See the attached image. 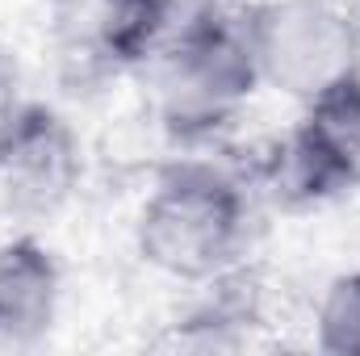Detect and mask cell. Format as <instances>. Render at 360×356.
<instances>
[{
    "label": "cell",
    "instance_id": "cell-7",
    "mask_svg": "<svg viewBox=\"0 0 360 356\" xmlns=\"http://www.w3.org/2000/svg\"><path fill=\"white\" fill-rule=\"evenodd\" d=\"M184 21L180 0H96V51L117 68L155 63Z\"/></svg>",
    "mask_w": 360,
    "mask_h": 356
},
{
    "label": "cell",
    "instance_id": "cell-2",
    "mask_svg": "<svg viewBox=\"0 0 360 356\" xmlns=\"http://www.w3.org/2000/svg\"><path fill=\"white\" fill-rule=\"evenodd\" d=\"M155 109L172 139L197 143L231 126L256 96L260 68L248 38V8L201 4L184 13L155 55Z\"/></svg>",
    "mask_w": 360,
    "mask_h": 356
},
{
    "label": "cell",
    "instance_id": "cell-3",
    "mask_svg": "<svg viewBox=\"0 0 360 356\" xmlns=\"http://www.w3.org/2000/svg\"><path fill=\"white\" fill-rule=\"evenodd\" d=\"M260 84L297 105L360 76V21L340 0H260L248 8Z\"/></svg>",
    "mask_w": 360,
    "mask_h": 356
},
{
    "label": "cell",
    "instance_id": "cell-4",
    "mask_svg": "<svg viewBox=\"0 0 360 356\" xmlns=\"http://www.w3.org/2000/svg\"><path fill=\"white\" fill-rule=\"evenodd\" d=\"M272 193L285 205H323L360 193V76L302 105L297 126L276 147Z\"/></svg>",
    "mask_w": 360,
    "mask_h": 356
},
{
    "label": "cell",
    "instance_id": "cell-5",
    "mask_svg": "<svg viewBox=\"0 0 360 356\" xmlns=\"http://www.w3.org/2000/svg\"><path fill=\"white\" fill-rule=\"evenodd\" d=\"M84 177V147L72 122L30 101L21 126L0 147V205L21 222H46L55 218Z\"/></svg>",
    "mask_w": 360,
    "mask_h": 356
},
{
    "label": "cell",
    "instance_id": "cell-1",
    "mask_svg": "<svg viewBox=\"0 0 360 356\" xmlns=\"http://www.w3.org/2000/svg\"><path fill=\"white\" fill-rule=\"evenodd\" d=\"M252 243V197L218 164L184 160L164 168L134 218V248L147 265L184 285L243 268Z\"/></svg>",
    "mask_w": 360,
    "mask_h": 356
},
{
    "label": "cell",
    "instance_id": "cell-8",
    "mask_svg": "<svg viewBox=\"0 0 360 356\" xmlns=\"http://www.w3.org/2000/svg\"><path fill=\"white\" fill-rule=\"evenodd\" d=\"M314 344L327 356H360V268L340 272L314 310Z\"/></svg>",
    "mask_w": 360,
    "mask_h": 356
},
{
    "label": "cell",
    "instance_id": "cell-9",
    "mask_svg": "<svg viewBox=\"0 0 360 356\" xmlns=\"http://www.w3.org/2000/svg\"><path fill=\"white\" fill-rule=\"evenodd\" d=\"M25 109H30V96H25L21 63H17V55L0 42V147L13 139V130L21 126Z\"/></svg>",
    "mask_w": 360,
    "mask_h": 356
},
{
    "label": "cell",
    "instance_id": "cell-6",
    "mask_svg": "<svg viewBox=\"0 0 360 356\" xmlns=\"http://www.w3.org/2000/svg\"><path fill=\"white\" fill-rule=\"evenodd\" d=\"M63 302V268L34 235L0 243V348H34L51 336Z\"/></svg>",
    "mask_w": 360,
    "mask_h": 356
}]
</instances>
